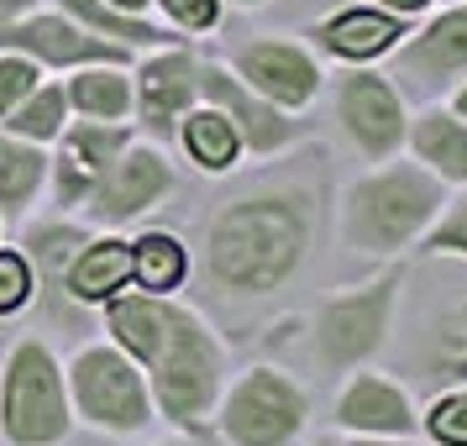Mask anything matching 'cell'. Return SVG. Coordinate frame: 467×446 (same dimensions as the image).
Here are the masks:
<instances>
[{
  "label": "cell",
  "instance_id": "ac0fdd59",
  "mask_svg": "<svg viewBox=\"0 0 467 446\" xmlns=\"http://www.w3.org/2000/svg\"><path fill=\"white\" fill-rule=\"evenodd\" d=\"M121 142H127V131H106V127H79L68 137V152H64V194L68 200L85 190V179H95V173L106 169V158Z\"/></svg>",
  "mask_w": 467,
  "mask_h": 446
},
{
  "label": "cell",
  "instance_id": "7402d4cb",
  "mask_svg": "<svg viewBox=\"0 0 467 446\" xmlns=\"http://www.w3.org/2000/svg\"><path fill=\"white\" fill-rule=\"evenodd\" d=\"M190 152L205 163V169H226L236 158V131L226 116H190Z\"/></svg>",
  "mask_w": 467,
  "mask_h": 446
},
{
  "label": "cell",
  "instance_id": "3957f363",
  "mask_svg": "<svg viewBox=\"0 0 467 446\" xmlns=\"http://www.w3.org/2000/svg\"><path fill=\"white\" fill-rule=\"evenodd\" d=\"M431 211H436V184L420 169H389L352 194V242L373 253L400 247L404 236L420 232Z\"/></svg>",
  "mask_w": 467,
  "mask_h": 446
},
{
  "label": "cell",
  "instance_id": "4fadbf2b",
  "mask_svg": "<svg viewBox=\"0 0 467 446\" xmlns=\"http://www.w3.org/2000/svg\"><path fill=\"white\" fill-rule=\"evenodd\" d=\"M404 68L410 74H425V79H446V74H462L467 68V11L446 16L425 32L420 43L404 53Z\"/></svg>",
  "mask_w": 467,
  "mask_h": 446
},
{
  "label": "cell",
  "instance_id": "30bf717a",
  "mask_svg": "<svg viewBox=\"0 0 467 446\" xmlns=\"http://www.w3.org/2000/svg\"><path fill=\"white\" fill-rule=\"evenodd\" d=\"M242 74L253 79L263 95H274L284 106H299L316 95V64L289 43H257L242 53Z\"/></svg>",
  "mask_w": 467,
  "mask_h": 446
},
{
  "label": "cell",
  "instance_id": "8992f818",
  "mask_svg": "<svg viewBox=\"0 0 467 446\" xmlns=\"http://www.w3.org/2000/svg\"><path fill=\"white\" fill-rule=\"evenodd\" d=\"M74 394L85 404L89 420L116 425V430H137L148 420V399H142V383L116 352H85L74 362Z\"/></svg>",
  "mask_w": 467,
  "mask_h": 446
},
{
  "label": "cell",
  "instance_id": "d6986e66",
  "mask_svg": "<svg viewBox=\"0 0 467 446\" xmlns=\"http://www.w3.org/2000/svg\"><path fill=\"white\" fill-rule=\"evenodd\" d=\"M415 148L425 163H436L451 179H467V127H457L451 116H425L415 127Z\"/></svg>",
  "mask_w": 467,
  "mask_h": 446
},
{
  "label": "cell",
  "instance_id": "83f0119b",
  "mask_svg": "<svg viewBox=\"0 0 467 446\" xmlns=\"http://www.w3.org/2000/svg\"><path fill=\"white\" fill-rule=\"evenodd\" d=\"M26 284H32V278H26V263L16 253H5L0 257V310H16L26 299Z\"/></svg>",
  "mask_w": 467,
  "mask_h": 446
},
{
  "label": "cell",
  "instance_id": "277c9868",
  "mask_svg": "<svg viewBox=\"0 0 467 446\" xmlns=\"http://www.w3.org/2000/svg\"><path fill=\"white\" fill-rule=\"evenodd\" d=\"M0 420L11 430V441L22 446H43L64 436V389H58V373L47 362L43 347H22L11 358V373H5V399H0Z\"/></svg>",
  "mask_w": 467,
  "mask_h": 446
},
{
  "label": "cell",
  "instance_id": "8fae6325",
  "mask_svg": "<svg viewBox=\"0 0 467 446\" xmlns=\"http://www.w3.org/2000/svg\"><path fill=\"white\" fill-rule=\"evenodd\" d=\"M0 47H26V53H43L47 64H85V58H121L116 47L95 43V37H79L68 22H53V16H37V22L22 26H0Z\"/></svg>",
  "mask_w": 467,
  "mask_h": 446
},
{
  "label": "cell",
  "instance_id": "f1b7e54d",
  "mask_svg": "<svg viewBox=\"0 0 467 446\" xmlns=\"http://www.w3.org/2000/svg\"><path fill=\"white\" fill-rule=\"evenodd\" d=\"M32 79H37V68H32V64H22V58H5V64H0V110L16 106L26 89H32Z\"/></svg>",
  "mask_w": 467,
  "mask_h": 446
},
{
  "label": "cell",
  "instance_id": "9c48e42d",
  "mask_svg": "<svg viewBox=\"0 0 467 446\" xmlns=\"http://www.w3.org/2000/svg\"><path fill=\"white\" fill-rule=\"evenodd\" d=\"M341 116H347V127L358 131V142L368 152H383L400 142V100L373 74H352L341 85Z\"/></svg>",
  "mask_w": 467,
  "mask_h": 446
},
{
  "label": "cell",
  "instance_id": "7c38bea8",
  "mask_svg": "<svg viewBox=\"0 0 467 446\" xmlns=\"http://www.w3.org/2000/svg\"><path fill=\"white\" fill-rule=\"evenodd\" d=\"M200 89L211 95L215 106H226V110L236 116V121H242V131H247V142H253L257 152L278 148V142L289 137V121H278V116H274L268 106H257L253 95H242V89H236L232 79H226V74H215V68H205V74H200Z\"/></svg>",
  "mask_w": 467,
  "mask_h": 446
},
{
  "label": "cell",
  "instance_id": "5b68a950",
  "mask_svg": "<svg viewBox=\"0 0 467 446\" xmlns=\"http://www.w3.org/2000/svg\"><path fill=\"white\" fill-rule=\"evenodd\" d=\"M305 420V399L295 383H284L278 373H253L226 404V430L242 446H278L289 441Z\"/></svg>",
  "mask_w": 467,
  "mask_h": 446
},
{
  "label": "cell",
  "instance_id": "52a82bcc",
  "mask_svg": "<svg viewBox=\"0 0 467 446\" xmlns=\"http://www.w3.org/2000/svg\"><path fill=\"white\" fill-rule=\"evenodd\" d=\"M389 299H394V278H383L373 289L352 299H337L320 316V352L326 362H358L383 341V320H389Z\"/></svg>",
  "mask_w": 467,
  "mask_h": 446
},
{
  "label": "cell",
  "instance_id": "f546056e",
  "mask_svg": "<svg viewBox=\"0 0 467 446\" xmlns=\"http://www.w3.org/2000/svg\"><path fill=\"white\" fill-rule=\"evenodd\" d=\"M431 247H436V253H467V205H457V215L431 236Z\"/></svg>",
  "mask_w": 467,
  "mask_h": 446
},
{
  "label": "cell",
  "instance_id": "4dcf8cb0",
  "mask_svg": "<svg viewBox=\"0 0 467 446\" xmlns=\"http://www.w3.org/2000/svg\"><path fill=\"white\" fill-rule=\"evenodd\" d=\"M184 26H211L215 22V0H163Z\"/></svg>",
  "mask_w": 467,
  "mask_h": 446
},
{
  "label": "cell",
  "instance_id": "5bb4252c",
  "mask_svg": "<svg viewBox=\"0 0 467 446\" xmlns=\"http://www.w3.org/2000/svg\"><path fill=\"white\" fill-rule=\"evenodd\" d=\"M194 64L184 58V53H169V58H158V64H148V74H142V110H148L152 127H169L173 110H184V100L194 95Z\"/></svg>",
  "mask_w": 467,
  "mask_h": 446
},
{
  "label": "cell",
  "instance_id": "484cf974",
  "mask_svg": "<svg viewBox=\"0 0 467 446\" xmlns=\"http://www.w3.org/2000/svg\"><path fill=\"white\" fill-rule=\"evenodd\" d=\"M58 121H64V95H58V89H43V95H32L22 110H11L5 127L22 131V137H53Z\"/></svg>",
  "mask_w": 467,
  "mask_h": 446
},
{
  "label": "cell",
  "instance_id": "4316f807",
  "mask_svg": "<svg viewBox=\"0 0 467 446\" xmlns=\"http://www.w3.org/2000/svg\"><path fill=\"white\" fill-rule=\"evenodd\" d=\"M431 430H436L446 446H467V394H457V399H441V404H436V415H431Z\"/></svg>",
  "mask_w": 467,
  "mask_h": 446
},
{
  "label": "cell",
  "instance_id": "2e32d148",
  "mask_svg": "<svg viewBox=\"0 0 467 446\" xmlns=\"http://www.w3.org/2000/svg\"><path fill=\"white\" fill-rule=\"evenodd\" d=\"M341 420L373 425V430H404V425H410V404H404V394H394L389 383L362 379V383H352V394L341 399Z\"/></svg>",
  "mask_w": 467,
  "mask_h": 446
},
{
  "label": "cell",
  "instance_id": "e0dca14e",
  "mask_svg": "<svg viewBox=\"0 0 467 446\" xmlns=\"http://www.w3.org/2000/svg\"><path fill=\"white\" fill-rule=\"evenodd\" d=\"M394 37H404L400 22H389L379 11H347V16H337V22L326 26V43L337 47V53H347V58H373Z\"/></svg>",
  "mask_w": 467,
  "mask_h": 446
},
{
  "label": "cell",
  "instance_id": "9a60e30c",
  "mask_svg": "<svg viewBox=\"0 0 467 446\" xmlns=\"http://www.w3.org/2000/svg\"><path fill=\"white\" fill-rule=\"evenodd\" d=\"M131 263H137V253H131L127 242H100V247H89V253L74 263L68 289L79 299H106L110 289H121L131 278Z\"/></svg>",
  "mask_w": 467,
  "mask_h": 446
},
{
  "label": "cell",
  "instance_id": "d4e9b609",
  "mask_svg": "<svg viewBox=\"0 0 467 446\" xmlns=\"http://www.w3.org/2000/svg\"><path fill=\"white\" fill-rule=\"evenodd\" d=\"M74 100L89 116H121L131 95H127V79H116V74H85V79H74Z\"/></svg>",
  "mask_w": 467,
  "mask_h": 446
},
{
  "label": "cell",
  "instance_id": "7a4b0ae2",
  "mask_svg": "<svg viewBox=\"0 0 467 446\" xmlns=\"http://www.w3.org/2000/svg\"><path fill=\"white\" fill-rule=\"evenodd\" d=\"M305 253V215L295 200H242L215 221L211 274L232 289H274Z\"/></svg>",
  "mask_w": 467,
  "mask_h": 446
},
{
  "label": "cell",
  "instance_id": "ba28073f",
  "mask_svg": "<svg viewBox=\"0 0 467 446\" xmlns=\"http://www.w3.org/2000/svg\"><path fill=\"white\" fill-rule=\"evenodd\" d=\"M163 190H169V169H163V158H158V152H131L127 163H116V173L95 190L89 215H100V221H127V215L148 211Z\"/></svg>",
  "mask_w": 467,
  "mask_h": 446
},
{
  "label": "cell",
  "instance_id": "836d02e7",
  "mask_svg": "<svg viewBox=\"0 0 467 446\" xmlns=\"http://www.w3.org/2000/svg\"><path fill=\"white\" fill-rule=\"evenodd\" d=\"M121 5H127V11H137V5H142V0H121Z\"/></svg>",
  "mask_w": 467,
  "mask_h": 446
},
{
  "label": "cell",
  "instance_id": "e575fe53",
  "mask_svg": "<svg viewBox=\"0 0 467 446\" xmlns=\"http://www.w3.org/2000/svg\"><path fill=\"white\" fill-rule=\"evenodd\" d=\"M462 110H467V95H462Z\"/></svg>",
  "mask_w": 467,
  "mask_h": 446
},
{
  "label": "cell",
  "instance_id": "cb8c5ba5",
  "mask_svg": "<svg viewBox=\"0 0 467 446\" xmlns=\"http://www.w3.org/2000/svg\"><path fill=\"white\" fill-rule=\"evenodd\" d=\"M74 16H85L95 32H106V37H127V43H158L163 32L158 26H148V22H137V16H116V11H106L100 0H64Z\"/></svg>",
  "mask_w": 467,
  "mask_h": 446
},
{
  "label": "cell",
  "instance_id": "d6a6232c",
  "mask_svg": "<svg viewBox=\"0 0 467 446\" xmlns=\"http://www.w3.org/2000/svg\"><path fill=\"white\" fill-rule=\"evenodd\" d=\"M394 5H400V11H410V5H420V0H394Z\"/></svg>",
  "mask_w": 467,
  "mask_h": 446
},
{
  "label": "cell",
  "instance_id": "603a6c76",
  "mask_svg": "<svg viewBox=\"0 0 467 446\" xmlns=\"http://www.w3.org/2000/svg\"><path fill=\"white\" fill-rule=\"evenodd\" d=\"M43 179V158L37 152L16 148V142H0V205H22L26 194L37 190Z\"/></svg>",
  "mask_w": 467,
  "mask_h": 446
},
{
  "label": "cell",
  "instance_id": "d590c367",
  "mask_svg": "<svg viewBox=\"0 0 467 446\" xmlns=\"http://www.w3.org/2000/svg\"><path fill=\"white\" fill-rule=\"evenodd\" d=\"M358 446H373V441H358Z\"/></svg>",
  "mask_w": 467,
  "mask_h": 446
},
{
  "label": "cell",
  "instance_id": "ffe728a7",
  "mask_svg": "<svg viewBox=\"0 0 467 446\" xmlns=\"http://www.w3.org/2000/svg\"><path fill=\"white\" fill-rule=\"evenodd\" d=\"M467 379V310L446 316L431 337V352H425V383H451Z\"/></svg>",
  "mask_w": 467,
  "mask_h": 446
},
{
  "label": "cell",
  "instance_id": "1f68e13d",
  "mask_svg": "<svg viewBox=\"0 0 467 446\" xmlns=\"http://www.w3.org/2000/svg\"><path fill=\"white\" fill-rule=\"evenodd\" d=\"M26 0H0V16H5V11H22Z\"/></svg>",
  "mask_w": 467,
  "mask_h": 446
},
{
  "label": "cell",
  "instance_id": "6da1fadb",
  "mask_svg": "<svg viewBox=\"0 0 467 446\" xmlns=\"http://www.w3.org/2000/svg\"><path fill=\"white\" fill-rule=\"evenodd\" d=\"M110 331L152 368L158 399L173 420H200L211 410L221 358H215L211 337L194 326V316L169 310L158 299H116L110 305Z\"/></svg>",
  "mask_w": 467,
  "mask_h": 446
},
{
  "label": "cell",
  "instance_id": "44dd1931",
  "mask_svg": "<svg viewBox=\"0 0 467 446\" xmlns=\"http://www.w3.org/2000/svg\"><path fill=\"white\" fill-rule=\"evenodd\" d=\"M131 274L142 278V289H152V295L173 289V284L184 278V253H179V242H173V236H142Z\"/></svg>",
  "mask_w": 467,
  "mask_h": 446
}]
</instances>
